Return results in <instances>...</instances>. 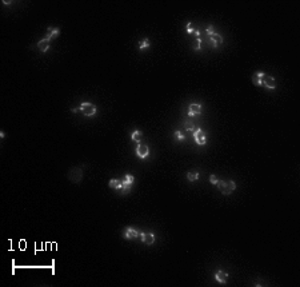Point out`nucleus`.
Returning a JSON list of instances; mask_svg holds the SVG:
<instances>
[{
	"label": "nucleus",
	"mask_w": 300,
	"mask_h": 287,
	"mask_svg": "<svg viewBox=\"0 0 300 287\" xmlns=\"http://www.w3.org/2000/svg\"><path fill=\"white\" fill-rule=\"evenodd\" d=\"M216 184H218V187H219L220 192H222V194H224V195H229L235 189H236V183H235L233 180H228V182L219 180Z\"/></svg>",
	"instance_id": "1"
},
{
	"label": "nucleus",
	"mask_w": 300,
	"mask_h": 287,
	"mask_svg": "<svg viewBox=\"0 0 300 287\" xmlns=\"http://www.w3.org/2000/svg\"><path fill=\"white\" fill-rule=\"evenodd\" d=\"M80 111H82L86 116H93L95 113L98 112V108L95 104H92V103H82V106H80Z\"/></svg>",
	"instance_id": "2"
},
{
	"label": "nucleus",
	"mask_w": 300,
	"mask_h": 287,
	"mask_svg": "<svg viewBox=\"0 0 300 287\" xmlns=\"http://www.w3.org/2000/svg\"><path fill=\"white\" fill-rule=\"evenodd\" d=\"M68 178H69V180H71V182L79 183L80 180H82V178H83V170H82V168H79V167L71 168L69 172H68Z\"/></svg>",
	"instance_id": "3"
},
{
	"label": "nucleus",
	"mask_w": 300,
	"mask_h": 287,
	"mask_svg": "<svg viewBox=\"0 0 300 287\" xmlns=\"http://www.w3.org/2000/svg\"><path fill=\"white\" fill-rule=\"evenodd\" d=\"M193 138H195V142L198 143L199 146H204L206 144V133L203 132L202 128H195V132H193Z\"/></svg>",
	"instance_id": "4"
},
{
	"label": "nucleus",
	"mask_w": 300,
	"mask_h": 287,
	"mask_svg": "<svg viewBox=\"0 0 300 287\" xmlns=\"http://www.w3.org/2000/svg\"><path fill=\"white\" fill-rule=\"evenodd\" d=\"M262 86L268 88V90H273V88H276V82H275V79L272 76L264 75L262 79Z\"/></svg>",
	"instance_id": "5"
},
{
	"label": "nucleus",
	"mask_w": 300,
	"mask_h": 287,
	"mask_svg": "<svg viewBox=\"0 0 300 287\" xmlns=\"http://www.w3.org/2000/svg\"><path fill=\"white\" fill-rule=\"evenodd\" d=\"M136 154H138L139 158H142V159L147 158L148 154H149V148H148V146H146V144H139L138 148H136Z\"/></svg>",
	"instance_id": "6"
},
{
	"label": "nucleus",
	"mask_w": 300,
	"mask_h": 287,
	"mask_svg": "<svg viewBox=\"0 0 300 287\" xmlns=\"http://www.w3.org/2000/svg\"><path fill=\"white\" fill-rule=\"evenodd\" d=\"M142 240H143V243L144 244H148V246H151L153 244V242H155V235L151 234V232H143L142 235Z\"/></svg>",
	"instance_id": "7"
},
{
	"label": "nucleus",
	"mask_w": 300,
	"mask_h": 287,
	"mask_svg": "<svg viewBox=\"0 0 300 287\" xmlns=\"http://www.w3.org/2000/svg\"><path fill=\"white\" fill-rule=\"evenodd\" d=\"M124 236H126L127 239H135V238H139L140 234L135 229H132V227H127L126 232H124Z\"/></svg>",
	"instance_id": "8"
},
{
	"label": "nucleus",
	"mask_w": 300,
	"mask_h": 287,
	"mask_svg": "<svg viewBox=\"0 0 300 287\" xmlns=\"http://www.w3.org/2000/svg\"><path fill=\"white\" fill-rule=\"evenodd\" d=\"M209 43H211L212 47H219L220 44L223 43V39L219 33H213V35H211V38H209Z\"/></svg>",
	"instance_id": "9"
},
{
	"label": "nucleus",
	"mask_w": 300,
	"mask_h": 287,
	"mask_svg": "<svg viewBox=\"0 0 300 287\" xmlns=\"http://www.w3.org/2000/svg\"><path fill=\"white\" fill-rule=\"evenodd\" d=\"M215 279H216L219 283H226L227 279H228V274L226 273V271H218L216 274H215Z\"/></svg>",
	"instance_id": "10"
},
{
	"label": "nucleus",
	"mask_w": 300,
	"mask_h": 287,
	"mask_svg": "<svg viewBox=\"0 0 300 287\" xmlns=\"http://www.w3.org/2000/svg\"><path fill=\"white\" fill-rule=\"evenodd\" d=\"M264 75H266L264 72H255L252 75V83L255 86H262V79Z\"/></svg>",
	"instance_id": "11"
},
{
	"label": "nucleus",
	"mask_w": 300,
	"mask_h": 287,
	"mask_svg": "<svg viewBox=\"0 0 300 287\" xmlns=\"http://www.w3.org/2000/svg\"><path fill=\"white\" fill-rule=\"evenodd\" d=\"M38 48H39L42 52H46L47 49L49 48V39H48V38H44L43 40H40V42L38 43Z\"/></svg>",
	"instance_id": "12"
},
{
	"label": "nucleus",
	"mask_w": 300,
	"mask_h": 287,
	"mask_svg": "<svg viewBox=\"0 0 300 287\" xmlns=\"http://www.w3.org/2000/svg\"><path fill=\"white\" fill-rule=\"evenodd\" d=\"M200 111H202V106L200 104H191L188 108V115L193 116V115H199Z\"/></svg>",
	"instance_id": "13"
},
{
	"label": "nucleus",
	"mask_w": 300,
	"mask_h": 287,
	"mask_svg": "<svg viewBox=\"0 0 300 287\" xmlns=\"http://www.w3.org/2000/svg\"><path fill=\"white\" fill-rule=\"evenodd\" d=\"M59 32H60L59 28H56V27H49V28H48V33H47L46 38H48L49 40H51V39H55V38L59 35Z\"/></svg>",
	"instance_id": "14"
},
{
	"label": "nucleus",
	"mask_w": 300,
	"mask_h": 287,
	"mask_svg": "<svg viewBox=\"0 0 300 287\" xmlns=\"http://www.w3.org/2000/svg\"><path fill=\"white\" fill-rule=\"evenodd\" d=\"M132 183H133V176L132 175H126L124 180L122 182V186L123 187H131Z\"/></svg>",
	"instance_id": "15"
},
{
	"label": "nucleus",
	"mask_w": 300,
	"mask_h": 287,
	"mask_svg": "<svg viewBox=\"0 0 300 287\" xmlns=\"http://www.w3.org/2000/svg\"><path fill=\"white\" fill-rule=\"evenodd\" d=\"M109 187L111 189H122V182H119L118 179H111L109 180Z\"/></svg>",
	"instance_id": "16"
},
{
	"label": "nucleus",
	"mask_w": 300,
	"mask_h": 287,
	"mask_svg": "<svg viewBox=\"0 0 300 287\" xmlns=\"http://www.w3.org/2000/svg\"><path fill=\"white\" fill-rule=\"evenodd\" d=\"M198 178H199V172H196V171H195V172H188V174H187V179L189 180V182H195V180H198Z\"/></svg>",
	"instance_id": "17"
},
{
	"label": "nucleus",
	"mask_w": 300,
	"mask_h": 287,
	"mask_svg": "<svg viewBox=\"0 0 300 287\" xmlns=\"http://www.w3.org/2000/svg\"><path fill=\"white\" fill-rule=\"evenodd\" d=\"M140 139H142V132L140 131H133L132 132V140H135V142H140Z\"/></svg>",
	"instance_id": "18"
},
{
	"label": "nucleus",
	"mask_w": 300,
	"mask_h": 287,
	"mask_svg": "<svg viewBox=\"0 0 300 287\" xmlns=\"http://www.w3.org/2000/svg\"><path fill=\"white\" fill-rule=\"evenodd\" d=\"M149 46H151V43H149V40H148V39H144V40L139 44V48H140V49H144V48H148Z\"/></svg>",
	"instance_id": "19"
},
{
	"label": "nucleus",
	"mask_w": 300,
	"mask_h": 287,
	"mask_svg": "<svg viewBox=\"0 0 300 287\" xmlns=\"http://www.w3.org/2000/svg\"><path fill=\"white\" fill-rule=\"evenodd\" d=\"M184 127H186L187 131H193L195 130V124L192 122H186V123H184Z\"/></svg>",
	"instance_id": "20"
},
{
	"label": "nucleus",
	"mask_w": 300,
	"mask_h": 287,
	"mask_svg": "<svg viewBox=\"0 0 300 287\" xmlns=\"http://www.w3.org/2000/svg\"><path fill=\"white\" fill-rule=\"evenodd\" d=\"M200 46H202V39L196 38V42H195V44H193V48L195 49H200Z\"/></svg>",
	"instance_id": "21"
},
{
	"label": "nucleus",
	"mask_w": 300,
	"mask_h": 287,
	"mask_svg": "<svg viewBox=\"0 0 300 287\" xmlns=\"http://www.w3.org/2000/svg\"><path fill=\"white\" fill-rule=\"evenodd\" d=\"M209 182H211L212 184H216V183L219 182L218 178H216V175H211V176H209Z\"/></svg>",
	"instance_id": "22"
},
{
	"label": "nucleus",
	"mask_w": 300,
	"mask_h": 287,
	"mask_svg": "<svg viewBox=\"0 0 300 287\" xmlns=\"http://www.w3.org/2000/svg\"><path fill=\"white\" fill-rule=\"evenodd\" d=\"M175 136H176L178 139H180V140H184V135H183V133L180 132V131H176V132H175Z\"/></svg>",
	"instance_id": "23"
},
{
	"label": "nucleus",
	"mask_w": 300,
	"mask_h": 287,
	"mask_svg": "<svg viewBox=\"0 0 300 287\" xmlns=\"http://www.w3.org/2000/svg\"><path fill=\"white\" fill-rule=\"evenodd\" d=\"M207 33H208L209 36H211V35H213V33H215V31H213V27H212V26H208V28H207Z\"/></svg>",
	"instance_id": "24"
},
{
	"label": "nucleus",
	"mask_w": 300,
	"mask_h": 287,
	"mask_svg": "<svg viewBox=\"0 0 300 287\" xmlns=\"http://www.w3.org/2000/svg\"><path fill=\"white\" fill-rule=\"evenodd\" d=\"M187 32H188V33H192V32H193L192 23H188V24H187Z\"/></svg>",
	"instance_id": "25"
},
{
	"label": "nucleus",
	"mask_w": 300,
	"mask_h": 287,
	"mask_svg": "<svg viewBox=\"0 0 300 287\" xmlns=\"http://www.w3.org/2000/svg\"><path fill=\"white\" fill-rule=\"evenodd\" d=\"M129 189H131V187H123L122 186V194H127V192H129Z\"/></svg>",
	"instance_id": "26"
},
{
	"label": "nucleus",
	"mask_w": 300,
	"mask_h": 287,
	"mask_svg": "<svg viewBox=\"0 0 300 287\" xmlns=\"http://www.w3.org/2000/svg\"><path fill=\"white\" fill-rule=\"evenodd\" d=\"M193 32H195V35H196V38L200 36V32H199V31H193Z\"/></svg>",
	"instance_id": "27"
}]
</instances>
